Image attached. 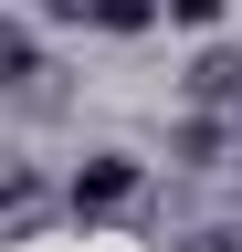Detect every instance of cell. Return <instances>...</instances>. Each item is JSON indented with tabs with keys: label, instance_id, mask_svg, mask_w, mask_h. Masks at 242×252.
Wrapping results in <instances>:
<instances>
[{
	"label": "cell",
	"instance_id": "1",
	"mask_svg": "<svg viewBox=\"0 0 242 252\" xmlns=\"http://www.w3.org/2000/svg\"><path fill=\"white\" fill-rule=\"evenodd\" d=\"M64 210L95 231V220H137L147 210V168L127 147H95V158H74V179H64Z\"/></svg>",
	"mask_w": 242,
	"mask_h": 252
},
{
	"label": "cell",
	"instance_id": "2",
	"mask_svg": "<svg viewBox=\"0 0 242 252\" xmlns=\"http://www.w3.org/2000/svg\"><path fill=\"white\" fill-rule=\"evenodd\" d=\"M42 11L74 21V32H116V42H137V32L169 21V0H42Z\"/></svg>",
	"mask_w": 242,
	"mask_h": 252
},
{
	"label": "cell",
	"instance_id": "3",
	"mask_svg": "<svg viewBox=\"0 0 242 252\" xmlns=\"http://www.w3.org/2000/svg\"><path fill=\"white\" fill-rule=\"evenodd\" d=\"M242 137V126H210V116H179V137H169V158L179 168H221V147Z\"/></svg>",
	"mask_w": 242,
	"mask_h": 252
},
{
	"label": "cell",
	"instance_id": "4",
	"mask_svg": "<svg viewBox=\"0 0 242 252\" xmlns=\"http://www.w3.org/2000/svg\"><path fill=\"white\" fill-rule=\"evenodd\" d=\"M179 94H190V105H242V63H232V53H200Z\"/></svg>",
	"mask_w": 242,
	"mask_h": 252
},
{
	"label": "cell",
	"instance_id": "5",
	"mask_svg": "<svg viewBox=\"0 0 242 252\" xmlns=\"http://www.w3.org/2000/svg\"><path fill=\"white\" fill-rule=\"evenodd\" d=\"M221 11H232V0H169V21H179V32H221Z\"/></svg>",
	"mask_w": 242,
	"mask_h": 252
},
{
	"label": "cell",
	"instance_id": "6",
	"mask_svg": "<svg viewBox=\"0 0 242 252\" xmlns=\"http://www.w3.org/2000/svg\"><path fill=\"white\" fill-rule=\"evenodd\" d=\"M232 126H242V105H232Z\"/></svg>",
	"mask_w": 242,
	"mask_h": 252
}]
</instances>
